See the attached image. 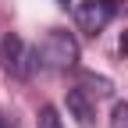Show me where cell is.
Segmentation results:
<instances>
[{
    "mask_svg": "<svg viewBox=\"0 0 128 128\" xmlns=\"http://www.w3.org/2000/svg\"><path fill=\"white\" fill-rule=\"evenodd\" d=\"M0 68L7 75H14V78H28L39 68V50H28L22 36L7 32V36L0 39Z\"/></svg>",
    "mask_w": 128,
    "mask_h": 128,
    "instance_id": "obj_2",
    "label": "cell"
},
{
    "mask_svg": "<svg viewBox=\"0 0 128 128\" xmlns=\"http://www.w3.org/2000/svg\"><path fill=\"white\" fill-rule=\"evenodd\" d=\"M57 4H60V7H68V4H71V0H57Z\"/></svg>",
    "mask_w": 128,
    "mask_h": 128,
    "instance_id": "obj_8",
    "label": "cell"
},
{
    "mask_svg": "<svg viewBox=\"0 0 128 128\" xmlns=\"http://www.w3.org/2000/svg\"><path fill=\"white\" fill-rule=\"evenodd\" d=\"M86 82H89V86H96V92H100V96H103V92H110V82H107V78H96V75H86Z\"/></svg>",
    "mask_w": 128,
    "mask_h": 128,
    "instance_id": "obj_7",
    "label": "cell"
},
{
    "mask_svg": "<svg viewBox=\"0 0 128 128\" xmlns=\"http://www.w3.org/2000/svg\"><path fill=\"white\" fill-rule=\"evenodd\" d=\"M114 14H118V0H86V4H78L75 22H78V28H82L86 36H100L110 25Z\"/></svg>",
    "mask_w": 128,
    "mask_h": 128,
    "instance_id": "obj_3",
    "label": "cell"
},
{
    "mask_svg": "<svg viewBox=\"0 0 128 128\" xmlns=\"http://www.w3.org/2000/svg\"><path fill=\"white\" fill-rule=\"evenodd\" d=\"M64 103H68V114H71L78 124H82V128H89V124H92V118H96V107H92V100L86 96V89H82V86L68 89Z\"/></svg>",
    "mask_w": 128,
    "mask_h": 128,
    "instance_id": "obj_4",
    "label": "cell"
},
{
    "mask_svg": "<svg viewBox=\"0 0 128 128\" xmlns=\"http://www.w3.org/2000/svg\"><path fill=\"white\" fill-rule=\"evenodd\" d=\"M110 128H128V103H114V110H110Z\"/></svg>",
    "mask_w": 128,
    "mask_h": 128,
    "instance_id": "obj_6",
    "label": "cell"
},
{
    "mask_svg": "<svg viewBox=\"0 0 128 128\" xmlns=\"http://www.w3.org/2000/svg\"><path fill=\"white\" fill-rule=\"evenodd\" d=\"M36 50H39V64H46L54 71H68L78 64V39L64 28H50L43 46H36Z\"/></svg>",
    "mask_w": 128,
    "mask_h": 128,
    "instance_id": "obj_1",
    "label": "cell"
},
{
    "mask_svg": "<svg viewBox=\"0 0 128 128\" xmlns=\"http://www.w3.org/2000/svg\"><path fill=\"white\" fill-rule=\"evenodd\" d=\"M0 128H4V118H0Z\"/></svg>",
    "mask_w": 128,
    "mask_h": 128,
    "instance_id": "obj_9",
    "label": "cell"
},
{
    "mask_svg": "<svg viewBox=\"0 0 128 128\" xmlns=\"http://www.w3.org/2000/svg\"><path fill=\"white\" fill-rule=\"evenodd\" d=\"M36 128H64L60 118H57V107H43L36 114Z\"/></svg>",
    "mask_w": 128,
    "mask_h": 128,
    "instance_id": "obj_5",
    "label": "cell"
}]
</instances>
